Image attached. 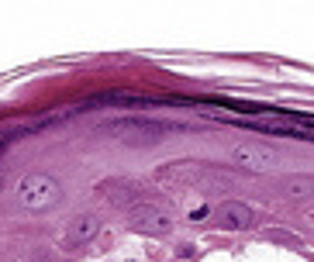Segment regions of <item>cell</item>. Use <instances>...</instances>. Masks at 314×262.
I'll use <instances>...</instances> for the list:
<instances>
[{
    "instance_id": "cell-1",
    "label": "cell",
    "mask_w": 314,
    "mask_h": 262,
    "mask_svg": "<svg viewBox=\"0 0 314 262\" xmlns=\"http://www.w3.org/2000/svg\"><path fill=\"white\" fill-rule=\"evenodd\" d=\"M59 197H62V187L45 172H31L18 183V204L24 210H49L52 204H59Z\"/></svg>"
},
{
    "instance_id": "cell-2",
    "label": "cell",
    "mask_w": 314,
    "mask_h": 262,
    "mask_svg": "<svg viewBox=\"0 0 314 262\" xmlns=\"http://www.w3.org/2000/svg\"><path fill=\"white\" fill-rule=\"evenodd\" d=\"M228 155H232L235 166L252 169V172H270V169H276V149H270L266 142H255V138L235 142V145L228 149Z\"/></svg>"
},
{
    "instance_id": "cell-3",
    "label": "cell",
    "mask_w": 314,
    "mask_h": 262,
    "mask_svg": "<svg viewBox=\"0 0 314 262\" xmlns=\"http://www.w3.org/2000/svg\"><path fill=\"white\" fill-rule=\"evenodd\" d=\"M128 225L135 231H145V235H166L173 228V217L159 204H131L128 207Z\"/></svg>"
},
{
    "instance_id": "cell-4",
    "label": "cell",
    "mask_w": 314,
    "mask_h": 262,
    "mask_svg": "<svg viewBox=\"0 0 314 262\" xmlns=\"http://www.w3.org/2000/svg\"><path fill=\"white\" fill-rule=\"evenodd\" d=\"M211 214V221L217 228H225V231H245V228H252L255 214L249 204H242V200H221L217 207L207 210Z\"/></svg>"
},
{
    "instance_id": "cell-5",
    "label": "cell",
    "mask_w": 314,
    "mask_h": 262,
    "mask_svg": "<svg viewBox=\"0 0 314 262\" xmlns=\"http://www.w3.org/2000/svg\"><path fill=\"white\" fill-rule=\"evenodd\" d=\"M111 135H121V138H131V142H156L159 135L173 131V124H162V121H142V117H124V121H111L107 124Z\"/></svg>"
},
{
    "instance_id": "cell-6",
    "label": "cell",
    "mask_w": 314,
    "mask_h": 262,
    "mask_svg": "<svg viewBox=\"0 0 314 262\" xmlns=\"http://www.w3.org/2000/svg\"><path fill=\"white\" fill-rule=\"evenodd\" d=\"M100 231V217L97 214H76V217H69V225H66V235H62V248L66 252H76V248H83V245H90L94 238H97Z\"/></svg>"
},
{
    "instance_id": "cell-7",
    "label": "cell",
    "mask_w": 314,
    "mask_h": 262,
    "mask_svg": "<svg viewBox=\"0 0 314 262\" xmlns=\"http://www.w3.org/2000/svg\"><path fill=\"white\" fill-rule=\"evenodd\" d=\"M7 142H11V138H7V135H0V152L7 149Z\"/></svg>"
}]
</instances>
